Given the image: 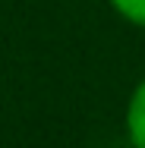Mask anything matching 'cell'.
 I'll list each match as a JSON object with an SVG mask.
<instances>
[{
  "mask_svg": "<svg viewBox=\"0 0 145 148\" xmlns=\"http://www.w3.org/2000/svg\"><path fill=\"white\" fill-rule=\"evenodd\" d=\"M111 6H114L126 22L145 25V0H111Z\"/></svg>",
  "mask_w": 145,
  "mask_h": 148,
  "instance_id": "cell-2",
  "label": "cell"
},
{
  "mask_svg": "<svg viewBox=\"0 0 145 148\" xmlns=\"http://www.w3.org/2000/svg\"><path fill=\"white\" fill-rule=\"evenodd\" d=\"M126 129H129V142L136 148H145V79L129 98V110H126Z\"/></svg>",
  "mask_w": 145,
  "mask_h": 148,
  "instance_id": "cell-1",
  "label": "cell"
}]
</instances>
